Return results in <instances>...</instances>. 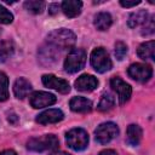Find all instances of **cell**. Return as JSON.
Returning <instances> with one entry per match:
<instances>
[{"mask_svg": "<svg viewBox=\"0 0 155 155\" xmlns=\"http://www.w3.org/2000/svg\"><path fill=\"white\" fill-rule=\"evenodd\" d=\"M75 34L65 28H59V29H54L52 30L48 35H47V44L56 47V48H69L75 44Z\"/></svg>", "mask_w": 155, "mask_h": 155, "instance_id": "obj_1", "label": "cell"}, {"mask_svg": "<svg viewBox=\"0 0 155 155\" xmlns=\"http://www.w3.org/2000/svg\"><path fill=\"white\" fill-rule=\"evenodd\" d=\"M58 139L54 134H45L41 137L30 138L27 142L28 150L31 151H46V150H54L58 148Z\"/></svg>", "mask_w": 155, "mask_h": 155, "instance_id": "obj_2", "label": "cell"}, {"mask_svg": "<svg viewBox=\"0 0 155 155\" xmlns=\"http://www.w3.org/2000/svg\"><path fill=\"white\" fill-rule=\"evenodd\" d=\"M86 63V52L82 48H71L64 61L65 71L73 74L84 68Z\"/></svg>", "mask_w": 155, "mask_h": 155, "instance_id": "obj_3", "label": "cell"}, {"mask_svg": "<svg viewBox=\"0 0 155 155\" xmlns=\"http://www.w3.org/2000/svg\"><path fill=\"white\" fill-rule=\"evenodd\" d=\"M91 65L98 73H105L111 69L113 63L108 52L103 47H97L91 52Z\"/></svg>", "mask_w": 155, "mask_h": 155, "instance_id": "obj_4", "label": "cell"}, {"mask_svg": "<svg viewBox=\"0 0 155 155\" xmlns=\"http://www.w3.org/2000/svg\"><path fill=\"white\" fill-rule=\"evenodd\" d=\"M65 140L69 148H71L73 150L80 151L84 150L87 144H88V134L84 128H73L70 130L67 136H65Z\"/></svg>", "mask_w": 155, "mask_h": 155, "instance_id": "obj_5", "label": "cell"}, {"mask_svg": "<svg viewBox=\"0 0 155 155\" xmlns=\"http://www.w3.org/2000/svg\"><path fill=\"white\" fill-rule=\"evenodd\" d=\"M94 134H96V140L98 143L107 144L114 138H116V136L119 134V127L114 122H104L96 128Z\"/></svg>", "mask_w": 155, "mask_h": 155, "instance_id": "obj_6", "label": "cell"}, {"mask_svg": "<svg viewBox=\"0 0 155 155\" xmlns=\"http://www.w3.org/2000/svg\"><path fill=\"white\" fill-rule=\"evenodd\" d=\"M128 75L138 81V82H145L148 81L151 75H153V69L150 65L148 64H144V63H134V64H131L128 70H127Z\"/></svg>", "mask_w": 155, "mask_h": 155, "instance_id": "obj_7", "label": "cell"}, {"mask_svg": "<svg viewBox=\"0 0 155 155\" xmlns=\"http://www.w3.org/2000/svg\"><path fill=\"white\" fill-rule=\"evenodd\" d=\"M56 101H57V98L54 94H52L50 92H44V91H36V92L31 93V96L29 98L30 105L35 109L50 107V105L54 104Z\"/></svg>", "mask_w": 155, "mask_h": 155, "instance_id": "obj_8", "label": "cell"}, {"mask_svg": "<svg viewBox=\"0 0 155 155\" xmlns=\"http://www.w3.org/2000/svg\"><path fill=\"white\" fill-rule=\"evenodd\" d=\"M110 86H111L113 90L116 92L120 104H124V103H126V102L130 99L131 93H132V88H131V86H130L127 82H125L122 79H120V78H117V76L111 78V80H110Z\"/></svg>", "mask_w": 155, "mask_h": 155, "instance_id": "obj_9", "label": "cell"}, {"mask_svg": "<svg viewBox=\"0 0 155 155\" xmlns=\"http://www.w3.org/2000/svg\"><path fill=\"white\" fill-rule=\"evenodd\" d=\"M42 80V84L46 86V87H50V88H53L61 93H68L70 91V86L68 84V81L63 80V79H59L52 74H45L42 75L41 78Z\"/></svg>", "mask_w": 155, "mask_h": 155, "instance_id": "obj_10", "label": "cell"}, {"mask_svg": "<svg viewBox=\"0 0 155 155\" xmlns=\"http://www.w3.org/2000/svg\"><path fill=\"white\" fill-rule=\"evenodd\" d=\"M38 56H39V61L44 65H51L57 62L58 52H57L56 47H53L51 45H46V46H42L39 48Z\"/></svg>", "mask_w": 155, "mask_h": 155, "instance_id": "obj_11", "label": "cell"}, {"mask_svg": "<svg viewBox=\"0 0 155 155\" xmlns=\"http://www.w3.org/2000/svg\"><path fill=\"white\" fill-rule=\"evenodd\" d=\"M75 88L82 92H91L93 91L97 86H98V80L90 74H84L78 78V80L75 81Z\"/></svg>", "mask_w": 155, "mask_h": 155, "instance_id": "obj_12", "label": "cell"}, {"mask_svg": "<svg viewBox=\"0 0 155 155\" xmlns=\"http://www.w3.org/2000/svg\"><path fill=\"white\" fill-rule=\"evenodd\" d=\"M64 115L62 113V110L59 109H48L42 111L41 114L38 115L36 117V122L41 124V125H47V124H56L61 120H63Z\"/></svg>", "mask_w": 155, "mask_h": 155, "instance_id": "obj_13", "label": "cell"}, {"mask_svg": "<svg viewBox=\"0 0 155 155\" xmlns=\"http://www.w3.org/2000/svg\"><path fill=\"white\" fill-rule=\"evenodd\" d=\"M69 105L75 113H88L92 109V102L85 97H73L69 102Z\"/></svg>", "mask_w": 155, "mask_h": 155, "instance_id": "obj_14", "label": "cell"}, {"mask_svg": "<svg viewBox=\"0 0 155 155\" xmlns=\"http://www.w3.org/2000/svg\"><path fill=\"white\" fill-rule=\"evenodd\" d=\"M61 7H62V10H63V12L67 17L74 18V17L80 15L82 2L78 1V0H65L61 4Z\"/></svg>", "mask_w": 155, "mask_h": 155, "instance_id": "obj_15", "label": "cell"}, {"mask_svg": "<svg viewBox=\"0 0 155 155\" xmlns=\"http://www.w3.org/2000/svg\"><path fill=\"white\" fill-rule=\"evenodd\" d=\"M31 91V84L24 79V78H19L15 81L13 84V93L17 98H24L28 96V93Z\"/></svg>", "mask_w": 155, "mask_h": 155, "instance_id": "obj_16", "label": "cell"}, {"mask_svg": "<svg viewBox=\"0 0 155 155\" xmlns=\"http://www.w3.org/2000/svg\"><path fill=\"white\" fill-rule=\"evenodd\" d=\"M139 58L147 61V59H155V41L150 40L147 42H143L137 51Z\"/></svg>", "mask_w": 155, "mask_h": 155, "instance_id": "obj_17", "label": "cell"}, {"mask_svg": "<svg viewBox=\"0 0 155 155\" xmlns=\"http://www.w3.org/2000/svg\"><path fill=\"white\" fill-rule=\"evenodd\" d=\"M113 23V18L108 12H99L94 17V27L98 30H107Z\"/></svg>", "mask_w": 155, "mask_h": 155, "instance_id": "obj_18", "label": "cell"}, {"mask_svg": "<svg viewBox=\"0 0 155 155\" xmlns=\"http://www.w3.org/2000/svg\"><path fill=\"white\" fill-rule=\"evenodd\" d=\"M142 128L138 125H130L127 127V142L131 145H138L142 139Z\"/></svg>", "mask_w": 155, "mask_h": 155, "instance_id": "obj_19", "label": "cell"}, {"mask_svg": "<svg viewBox=\"0 0 155 155\" xmlns=\"http://www.w3.org/2000/svg\"><path fill=\"white\" fill-rule=\"evenodd\" d=\"M147 19H148V13H147V11H145V10H139V11H137V12H133V13L130 16L127 24H128L130 28H136V27H138L139 24H144V23L147 22Z\"/></svg>", "mask_w": 155, "mask_h": 155, "instance_id": "obj_20", "label": "cell"}, {"mask_svg": "<svg viewBox=\"0 0 155 155\" xmlns=\"http://www.w3.org/2000/svg\"><path fill=\"white\" fill-rule=\"evenodd\" d=\"M15 51V46L13 42L10 40H2L0 41V63L6 62Z\"/></svg>", "mask_w": 155, "mask_h": 155, "instance_id": "obj_21", "label": "cell"}, {"mask_svg": "<svg viewBox=\"0 0 155 155\" xmlns=\"http://www.w3.org/2000/svg\"><path fill=\"white\" fill-rule=\"evenodd\" d=\"M114 104H115L114 97L111 94H109V93H104L102 96L98 105H97V109L99 111H108V110H110L114 107Z\"/></svg>", "mask_w": 155, "mask_h": 155, "instance_id": "obj_22", "label": "cell"}, {"mask_svg": "<svg viewBox=\"0 0 155 155\" xmlns=\"http://www.w3.org/2000/svg\"><path fill=\"white\" fill-rule=\"evenodd\" d=\"M8 98V78L5 73L0 71V102Z\"/></svg>", "mask_w": 155, "mask_h": 155, "instance_id": "obj_23", "label": "cell"}, {"mask_svg": "<svg viewBox=\"0 0 155 155\" xmlns=\"http://www.w3.org/2000/svg\"><path fill=\"white\" fill-rule=\"evenodd\" d=\"M24 8L28 10L29 12L34 13V15H39V13H41L42 10L45 8V2H44V1H38V0L25 1V2H24Z\"/></svg>", "mask_w": 155, "mask_h": 155, "instance_id": "obj_24", "label": "cell"}, {"mask_svg": "<svg viewBox=\"0 0 155 155\" xmlns=\"http://www.w3.org/2000/svg\"><path fill=\"white\" fill-rule=\"evenodd\" d=\"M12 21H13L12 13L6 7H4L0 4V23H2V24H10Z\"/></svg>", "mask_w": 155, "mask_h": 155, "instance_id": "obj_25", "label": "cell"}, {"mask_svg": "<svg viewBox=\"0 0 155 155\" xmlns=\"http://www.w3.org/2000/svg\"><path fill=\"white\" fill-rule=\"evenodd\" d=\"M126 53H127V46L122 41H117L115 44V57L119 61H121L125 57Z\"/></svg>", "mask_w": 155, "mask_h": 155, "instance_id": "obj_26", "label": "cell"}, {"mask_svg": "<svg viewBox=\"0 0 155 155\" xmlns=\"http://www.w3.org/2000/svg\"><path fill=\"white\" fill-rule=\"evenodd\" d=\"M154 29H155V25H154V16H151L144 23V27H143V30H142V35H151L154 33Z\"/></svg>", "mask_w": 155, "mask_h": 155, "instance_id": "obj_27", "label": "cell"}, {"mask_svg": "<svg viewBox=\"0 0 155 155\" xmlns=\"http://www.w3.org/2000/svg\"><path fill=\"white\" fill-rule=\"evenodd\" d=\"M139 4H140V0H132V1L121 0L120 1V5L124 6V7H132V6H136V5H139Z\"/></svg>", "mask_w": 155, "mask_h": 155, "instance_id": "obj_28", "label": "cell"}, {"mask_svg": "<svg viewBox=\"0 0 155 155\" xmlns=\"http://www.w3.org/2000/svg\"><path fill=\"white\" fill-rule=\"evenodd\" d=\"M59 7H61L59 4H50V5H48V12H50V15H56V13H58Z\"/></svg>", "mask_w": 155, "mask_h": 155, "instance_id": "obj_29", "label": "cell"}, {"mask_svg": "<svg viewBox=\"0 0 155 155\" xmlns=\"http://www.w3.org/2000/svg\"><path fill=\"white\" fill-rule=\"evenodd\" d=\"M7 120H8V122H10V124L16 125V124H17V121H18V116H17L15 113H11V114H8Z\"/></svg>", "mask_w": 155, "mask_h": 155, "instance_id": "obj_30", "label": "cell"}, {"mask_svg": "<svg viewBox=\"0 0 155 155\" xmlns=\"http://www.w3.org/2000/svg\"><path fill=\"white\" fill-rule=\"evenodd\" d=\"M99 155H117V154H116V151L113 150V149H105V150L101 151Z\"/></svg>", "mask_w": 155, "mask_h": 155, "instance_id": "obj_31", "label": "cell"}, {"mask_svg": "<svg viewBox=\"0 0 155 155\" xmlns=\"http://www.w3.org/2000/svg\"><path fill=\"white\" fill-rule=\"evenodd\" d=\"M0 155H17V154H16V151L12 150V149H6V150L0 151Z\"/></svg>", "mask_w": 155, "mask_h": 155, "instance_id": "obj_32", "label": "cell"}, {"mask_svg": "<svg viewBox=\"0 0 155 155\" xmlns=\"http://www.w3.org/2000/svg\"><path fill=\"white\" fill-rule=\"evenodd\" d=\"M52 155H70V154L64 153V151H58V153H54V154H52Z\"/></svg>", "mask_w": 155, "mask_h": 155, "instance_id": "obj_33", "label": "cell"}, {"mask_svg": "<svg viewBox=\"0 0 155 155\" xmlns=\"http://www.w3.org/2000/svg\"><path fill=\"white\" fill-rule=\"evenodd\" d=\"M0 33H1V28H0Z\"/></svg>", "mask_w": 155, "mask_h": 155, "instance_id": "obj_34", "label": "cell"}]
</instances>
